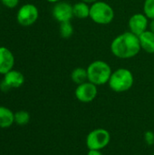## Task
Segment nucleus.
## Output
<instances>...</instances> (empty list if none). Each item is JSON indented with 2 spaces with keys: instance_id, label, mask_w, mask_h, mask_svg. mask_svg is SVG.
Wrapping results in <instances>:
<instances>
[{
  "instance_id": "nucleus-1",
  "label": "nucleus",
  "mask_w": 154,
  "mask_h": 155,
  "mask_svg": "<svg viewBox=\"0 0 154 155\" xmlns=\"http://www.w3.org/2000/svg\"><path fill=\"white\" fill-rule=\"evenodd\" d=\"M112 54L119 59H131L141 52L139 36L130 31L118 35L110 45Z\"/></svg>"
},
{
  "instance_id": "nucleus-2",
  "label": "nucleus",
  "mask_w": 154,
  "mask_h": 155,
  "mask_svg": "<svg viewBox=\"0 0 154 155\" xmlns=\"http://www.w3.org/2000/svg\"><path fill=\"white\" fill-rule=\"evenodd\" d=\"M86 70L88 81L97 86L108 84L113 73L110 64L103 60H95L92 62L87 66Z\"/></svg>"
},
{
  "instance_id": "nucleus-3",
  "label": "nucleus",
  "mask_w": 154,
  "mask_h": 155,
  "mask_svg": "<svg viewBox=\"0 0 154 155\" xmlns=\"http://www.w3.org/2000/svg\"><path fill=\"white\" fill-rule=\"evenodd\" d=\"M134 84V76L131 70L127 68H118L113 71L108 85L115 93H124L129 91Z\"/></svg>"
},
{
  "instance_id": "nucleus-4",
  "label": "nucleus",
  "mask_w": 154,
  "mask_h": 155,
  "mask_svg": "<svg viewBox=\"0 0 154 155\" xmlns=\"http://www.w3.org/2000/svg\"><path fill=\"white\" fill-rule=\"evenodd\" d=\"M114 10L111 5L103 1H96L90 5L89 18L95 24L106 25L114 19Z\"/></svg>"
},
{
  "instance_id": "nucleus-5",
  "label": "nucleus",
  "mask_w": 154,
  "mask_h": 155,
  "mask_svg": "<svg viewBox=\"0 0 154 155\" xmlns=\"http://www.w3.org/2000/svg\"><path fill=\"white\" fill-rule=\"evenodd\" d=\"M111 143V134L104 128H96L91 131L85 139L88 150H103Z\"/></svg>"
},
{
  "instance_id": "nucleus-6",
  "label": "nucleus",
  "mask_w": 154,
  "mask_h": 155,
  "mask_svg": "<svg viewBox=\"0 0 154 155\" xmlns=\"http://www.w3.org/2000/svg\"><path fill=\"white\" fill-rule=\"evenodd\" d=\"M39 17V11L34 4H25L17 11L16 21L22 26L34 25Z\"/></svg>"
},
{
  "instance_id": "nucleus-7",
  "label": "nucleus",
  "mask_w": 154,
  "mask_h": 155,
  "mask_svg": "<svg viewBox=\"0 0 154 155\" xmlns=\"http://www.w3.org/2000/svg\"><path fill=\"white\" fill-rule=\"evenodd\" d=\"M98 86L93 84V83L87 81L81 84H78L74 91L75 98L83 103L88 104L95 100L98 94Z\"/></svg>"
},
{
  "instance_id": "nucleus-8",
  "label": "nucleus",
  "mask_w": 154,
  "mask_h": 155,
  "mask_svg": "<svg viewBox=\"0 0 154 155\" xmlns=\"http://www.w3.org/2000/svg\"><path fill=\"white\" fill-rule=\"evenodd\" d=\"M52 15L60 24L64 22H71L73 17H74L73 5L66 1H60L55 3L52 9Z\"/></svg>"
},
{
  "instance_id": "nucleus-9",
  "label": "nucleus",
  "mask_w": 154,
  "mask_h": 155,
  "mask_svg": "<svg viewBox=\"0 0 154 155\" xmlns=\"http://www.w3.org/2000/svg\"><path fill=\"white\" fill-rule=\"evenodd\" d=\"M150 19L143 13L133 14L128 21L129 31L139 36L143 32L148 30Z\"/></svg>"
},
{
  "instance_id": "nucleus-10",
  "label": "nucleus",
  "mask_w": 154,
  "mask_h": 155,
  "mask_svg": "<svg viewBox=\"0 0 154 155\" xmlns=\"http://www.w3.org/2000/svg\"><path fill=\"white\" fill-rule=\"evenodd\" d=\"M15 65V56L13 53L5 46H0V74H5L13 70Z\"/></svg>"
},
{
  "instance_id": "nucleus-11",
  "label": "nucleus",
  "mask_w": 154,
  "mask_h": 155,
  "mask_svg": "<svg viewBox=\"0 0 154 155\" xmlns=\"http://www.w3.org/2000/svg\"><path fill=\"white\" fill-rule=\"evenodd\" d=\"M3 80L10 88H19L25 83V76L21 72L13 69L4 75Z\"/></svg>"
},
{
  "instance_id": "nucleus-12",
  "label": "nucleus",
  "mask_w": 154,
  "mask_h": 155,
  "mask_svg": "<svg viewBox=\"0 0 154 155\" xmlns=\"http://www.w3.org/2000/svg\"><path fill=\"white\" fill-rule=\"evenodd\" d=\"M140 45L142 50L148 54H154V33L149 29L139 35Z\"/></svg>"
},
{
  "instance_id": "nucleus-13",
  "label": "nucleus",
  "mask_w": 154,
  "mask_h": 155,
  "mask_svg": "<svg viewBox=\"0 0 154 155\" xmlns=\"http://www.w3.org/2000/svg\"><path fill=\"white\" fill-rule=\"evenodd\" d=\"M14 123L15 114L9 108L0 105V128H9Z\"/></svg>"
},
{
  "instance_id": "nucleus-14",
  "label": "nucleus",
  "mask_w": 154,
  "mask_h": 155,
  "mask_svg": "<svg viewBox=\"0 0 154 155\" xmlns=\"http://www.w3.org/2000/svg\"><path fill=\"white\" fill-rule=\"evenodd\" d=\"M74 16L78 19H85L90 15V5L79 1L73 5Z\"/></svg>"
},
{
  "instance_id": "nucleus-15",
  "label": "nucleus",
  "mask_w": 154,
  "mask_h": 155,
  "mask_svg": "<svg viewBox=\"0 0 154 155\" xmlns=\"http://www.w3.org/2000/svg\"><path fill=\"white\" fill-rule=\"evenodd\" d=\"M71 80L75 84H81L88 81L87 70L83 67H76L71 73Z\"/></svg>"
},
{
  "instance_id": "nucleus-16",
  "label": "nucleus",
  "mask_w": 154,
  "mask_h": 155,
  "mask_svg": "<svg viewBox=\"0 0 154 155\" xmlns=\"http://www.w3.org/2000/svg\"><path fill=\"white\" fill-rule=\"evenodd\" d=\"M59 33L62 38L69 39L74 34V26L71 22H64L60 24Z\"/></svg>"
},
{
  "instance_id": "nucleus-17",
  "label": "nucleus",
  "mask_w": 154,
  "mask_h": 155,
  "mask_svg": "<svg viewBox=\"0 0 154 155\" xmlns=\"http://www.w3.org/2000/svg\"><path fill=\"white\" fill-rule=\"evenodd\" d=\"M30 121V114L25 110L17 111L15 113V123L18 125H25Z\"/></svg>"
},
{
  "instance_id": "nucleus-18",
  "label": "nucleus",
  "mask_w": 154,
  "mask_h": 155,
  "mask_svg": "<svg viewBox=\"0 0 154 155\" xmlns=\"http://www.w3.org/2000/svg\"><path fill=\"white\" fill-rule=\"evenodd\" d=\"M143 9V14L150 20L154 19V0H144Z\"/></svg>"
},
{
  "instance_id": "nucleus-19",
  "label": "nucleus",
  "mask_w": 154,
  "mask_h": 155,
  "mask_svg": "<svg viewBox=\"0 0 154 155\" xmlns=\"http://www.w3.org/2000/svg\"><path fill=\"white\" fill-rule=\"evenodd\" d=\"M143 140L145 143L149 146L154 144V133L152 131H146L143 134Z\"/></svg>"
},
{
  "instance_id": "nucleus-20",
  "label": "nucleus",
  "mask_w": 154,
  "mask_h": 155,
  "mask_svg": "<svg viewBox=\"0 0 154 155\" xmlns=\"http://www.w3.org/2000/svg\"><path fill=\"white\" fill-rule=\"evenodd\" d=\"M20 0H1L2 4L7 8H15L18 5Z\"/></svg>"
},
{
  "instance_id": "nucleus-21",
  "label": "nucleus",
  "mask_w": 154,
  "mask_h": 155,
  "mask_svg": "<svg viewBox=\"0 0 154 155\" xmlns=\"http://www.w3.org/2000/svg\"><path fill=\"white\" fill-rule=\"evenodd\" d=\"M11 88L8 86V84L4 81V80H2L1 82H0V90L2 91V92H7V91H9Z\"/></svg>"
},
{
  "instance_id": "nucleus-22",
  "label": "nucleus",
  "mask_w": 154,
  "mask_h": 155,
  "mask_svg": "<svg viewBox=\"0 0 154 155\" xmlns=\"http://www.w3.org/2000/svg\"><path fill=\"white\" fill-rule=\"evenodd\" d=\"M87 155H103L101 150H88Z\"/></svg>"
},
{
  "instance_id": "nucleus-23",
  "label": "nucleus",
  "mask_w": 154,
  "mask_h": 155,
  "mask_svg": "<svg viewBox=\"0 0 154 155\" xmlns=\"http://www.w3.org/2000/svg\"><path fill=\"white\" fill-rule=\"evenodd\" d=\"M148 29H149L150 31H152V32H153L154 33V19H151V20H150Z\"/></svg>"
},
{
  "instance_id": "nucleus-24",
  "label": "nucleus",
  "mask_w": 154,
  "mask_h": 155,
  "mask_svg": "<svg viewBox=\"0 0 154 155\" xmlns=\"http://www.w3.org/2000/svg\"><path fill=\"white\" fill-rule=\"evenodd\" d=\"M80 1H82V2H84V3H86V4H89V5H92V4L95 3L96 1H98V0H80Z\"/></svg>"
},
{
  "instance_id": "nucleus-25",
  "label": "nucleus",
  "mask_w": 154,
  "mask_h": 155,
  "mask_svg": "<svg viewBox=\"0 0 154 155\" xmlns=\"http://www.w3.org/2000/svg\"><path fill=\"white\" fill-rule=\"evenodd\" d=\"M48 3H51V4H55V3H57V2H60V1H62V0H46Z\"/></svg>"
},
{
  "instance_id": "nucleus-26",
  "label": "nucleus",
  "mask_w": 154,
  "mask_h": 155,
  "mask_svg": "<svg viewBox=\"0 0 154 155\" xmlns=\"http://www.w3.org/2000/svg\"><path fill=\"white\" fill-rule=\"evenodd\" d=\"M153 155H154V153H153Z\"/></svg>"
}]
</instances>
